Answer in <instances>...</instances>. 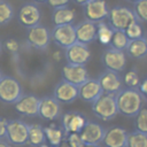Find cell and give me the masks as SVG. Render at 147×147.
<instances>
[{
    "mask_svg": "<svg viewBox=\"0 0 147 147\" xmlns=\"http://www.w3.org/2000/svg\"><path fill=\"white\" fill-rule=\"evenodd\" d=\"M116 105L118 114L126 117H134L144 106V99L138 88L123 87L116 95Z\"/></svg>",
    "mask_w": 147,
    "mask_h": 147,
    "instance_id": "1",
    "label": "cell"
},
{
    "mask_svg": "<svg viewBox=\"0 0 147 147\" xmlns=\"http://www.w3.org/2000/svg\"><path fill=\"white\" fill-rule=\"evenodd\" d=\"M93 115L102 121H110L118 114L115 95L102 93L93 103H91Z\"/></svg>",
    "mask_w": 147,
    "mask_h": 147,
    "instance_id": "2",
    "label": "cell"
},
{
    "mask_svg": "<svg viewBox=\"0 0 147 147\" xmlns=\"http://www.w3.org/2000/svg\"><path fill=\"white\" fill-rule=\"evenodd\" d=\"M137 18L132 8L126 6L117 5L109 9V14L107 17V23L113 28V30L124 31L131 23L136 22Z\"/></svg>",
    "mask_w": 147,
    "mask_h": 147,
    "instance_id": "3",
    "label": "cell"
},
{
    "mask_svg": "<svg viewBox=\"0 0 147 147\" xmlns=\"http://www.w3.org/2000/svg\"><path fill=\"white\" fill-rule=\"evenodd\" d=\"M24 94V90L21 83L11 77L6 76L0 80V101L6 105H15Z\"/></svg>",
    "mask_w": 147,
    "mask_h": 147,
    "instance_id": "4",
    "label": "cell"
},
{
    "mask_svg": "<svg viewBox=\"0 0 147 147\" xmlns=\"http://www.w3.org/2000/svg\"><path fill=\"white\" fill-rule=\"evenodd\" d=\"M29 125L22 119H8L6 140L13 146H24L29 140Z\"/></svg>",
    "mask_w": 147,
    "mask_h": 147,
    "instance_id": "5",
    "label": "cell"
},
{
    "mask_svg": "<svg viewBox=\"0 0 147 147\" xmlns=\"http://www.w3.org/2000/svg\"><path fill=\"white\" fill-rule=\"evenodd\" d=\"M25 41L28 46L37 51H46L51 44V31L45 25L38 24L33 28L28 29Z\"/></svg>",
    "mask_w": 147,
    "mask_h": 147,
    "instance_id": "6",
    "label": "cell"
},
{
    "mask_svg": "<svg viewBox=\"0 0 147 147\" xmlns=\"http://www.w3.org/2000/svg\"><path fill=\"white\" fill-rule=\"evenodd\" d=\"M101 63L107 70L119 74L124 71L126 67V54L123 51H118L108 46L101 54Z\"/></svg>",
    "mask_w": 147,
    "mask_h": 147,
    "instance_id": "7",
    "label": "cell"
},
{
    "mask_svg": "<svg viewBox=\"0 0 147 147\" xmlns=\"http://www.w3.org/2000/svg\"><path fill=\"white\" fill-rule=\"evenodd\" d=\"M51 40L60 48H68L76 41L75 25L64 24V25H54L51 31Z\"/></svg>",
    "mask_w": 147,
    "mask_h": 147,
    "instance_id": "8",
    "label": "cell"
},
{
    "mask_svg": "<svg viewBox=\"0 0 147 147\" xmlns=\"http://www.w3.org/2000/svg\"><path fill=\"white\" fill-rule=\"evenodd\" d=\"M64 57L68 64L85 65L91 60V51L88 45L75 41L71 46L64 49Z\"/></svg>",
    "mask_w": 147,
    "mask_h": 147,
    "instance_id": "9",
    "label": "cell"
},
{
    "mask_svg": "<svg viewBox=\"0 0 147 147\" xmlns=\"http://www.w3.org/2000/svg\"><path fill=\"white\" fill-rule=\"evenodd\" d=\"M40 20H41V11L38 5L34 2H25L23 6H21L17 13L18 23L26 30L40 24Z\"/></svg>",
    "mask_w": 147,
    "mask_h": 147,
    "instance_id": "10",
    "label": "cell"
},
{
    "mask_svg": "<svg viewBox=\"0 0 147 147\" xmlns=\"http://www.w3.org/2000/svg\"><path fill=\"white\" fill-rule=\"evenodd\" d=\"M83 14L85 20L96 24L107 20L109 7L105 0H91L88 3L83 6Z\"/></svg>",
    "mask_w": 147,
    "mask_h": 147,
    "instance_id": "11",
    "label": "cell"
},
{
    "mask_svg": "<svg viewBox=\"0 0 147 147\" xmlns=\"http://www.w3.org/2000/svg\"><path fill=\"white\" fill-rule=\"evenodd\" d=\"M101 90L106 94H113L116 95L122 88H123V78L118 72L111 71V70H103L99 77L96 78Z\"/></svg>",
    "mask_w": 147,
    "mask_h": 147,
    "instance_id": "12",
    "label": "cell"
},
{
    "mask_svg": "<svg viewBox=\"0 0 147 147\" xmlns=\"http://www.w3.org/2000/svg\"><path fill=\"white\" fill-rule=\"evenodd\" d=\"M38 116L45 121H55L62 116L61 103L53 96L46 95L39 99Z\"/></svg>",
    "mask_w": 147,
    "mask_h": 147,
    "instance_id": "13",
    "label": "cell"
},
{
    "mask_svg": "<svg viewBox=\"0 0 147 147\" xmlns=\"http://www.w3.org/2000/svg\"><path fill=\"white\" fill-rule=\"evenodd\" d=\"M86 122V117L79 111H68L61 116V125L65 137L69 133H79Z\"/></svg>",
    "mask_w": 147,
    "mask_h": 147,
    "instance_id": "14",
    "label": "cell"
},
{
    "mask_svg": "<svg viewBox=\"0 0 147 147\" xmlns=\"http://www.w3.org/2000/svg\"><path fill=\"white\" fill-rule=\"evenodd\" d=\"M106 127L102 126L101 124L93 122V121H87L82 131L79 132L80 138L84 144L88 145H100L102 144L103 137H105Z\"/></svg>",
    "mask_w": 147,
    "mask_h": 147,
    "instance_id": "15",
    "label": "cell"
},
{
    "mask_svg": "<svg viewBox=\"0 0 147 147\" xmlns=\"http://www.w3.org/2000/svg\"><path fill=\"white\" fill-rule=\"evenodd\" d=\"M61 76L63 80L77 87L90 78L88 71L85 65H75V64H68V63L62 67Z\"/></svg>",
    "mask_w": 147,
    "mask_h": 147,
    "instance_id": "16",
    "label": "cell"
},
{
    "mask_svg": "<svg viewBox=\"0 0 147 147\" xmlns=\"http://www.w3.org/2000/svg\"><path fill=\"white\" fill-rule=\"evenodd\" d=\"M60 103H72L78 98V87L61 79L53 88V95Z\"/></svg>",
    "mask_w": 147,
    "mask_h": 147,
    "instance_id": "17",
    "label": "cell"
},
{
    "mask_svg": "<svg viewBox=\"0 0 147 147\" xmlns=\"http://www.w3.org/2000/svg\"><path fill=\"white\" fill-rule=\"evenodd\" d=\"M39 99L34 94H26L24 93L23 96L14 105L15 110L26 117H36L38 116V107H39Z\"/></svg>",
    "mask_w": 147,
    "mask_h": 147,
    "instance_id": "18",
    "label": "cell"
},
{
    "mask_svg": "<svg viewBox=\"0 0 147 147\" xmlns=\"http://www.w3.org/2000/svg\"><path fill=\"white\" fill-rule=\"evenodd\" d=\"M102 93L101 86L95 78H88L78 86V98L87 103H93Z\"/></svg>",
    "mask_w": 147,
    "mask_h": 147,
    "instance_id": "19",
    "label": "cell"
},
{
    "mask_svg": "<svg viewBox=\"0 0 147 147\" xmlns=\"http://www.w3.org/2000/svg\"><path fill=\"white\" fill-rule=\"evenodd\" d=\"M127 131L122 126H109L106 129L102 144L105 147H125Z\"/></svg>",
    "mask_w": 147,
    "mask_h": 147,
    "instance_id": "20",
    "label": "cell"
},
{
    "mask_svg": "<svg viewBox=\"0 0 147 147\" xmlns=\"http://www.w3.org/2000/svg\"><path fill=\"white\" fill-rule=\"evenodd\" d=\"M76 41L90 45L96 40V24L84 20L75 25Z\"/></svg>",
    "mask_w": 147,
    "mask_h": 147,
    "instance_id": "21",
    "label": "cell"
},
{
    "mask_svg": "<svg viewBox=\"0 0 147 147\" xmlns=\"http://www.w3.org/2000/svg\"><path fill=\"white\" fill-rule=\"evenodd\" d=\"M75 18H76V11L71 9L69 6L55 8L52 10V22L54 25L74 24Z\"/></svg>",
    "mask_w": 147,
    "mask_h": 147,
    "instance_id": "22",
    "label": "cell"
},
{
    "mask_svg": "<svg viewBox=\"0 0 147 147\" xmlns=\"http://www.w3.org/2000/svg\"><path fill=\"white\" fill-rule=\"evenodd\" d=\"M125 54L129 55L132 59H136V60H139V59L145 57L147 55V47H146L144 37L142 38H139V39L130 40L129 44H127V46H126Z\"/></svg>",
    "mask_w": 147,
    "mask_h": 147,
    "instance_id": "23",
    "label": "cell"
},
{
    "mask_svg": "<svg viewBox=\"0 0 147 147\" xmlns=\"http://www.w3.org/2000/svg\"><path fill=\"white\" fill-rule=\"evenodd\" d=\"M46 142V137L44 132V127L40 124H30L29 125V140L32 147H40Z\"/></svg>",
    "mask_w": 147,
    "mask_h": 147,
    "instance_id": "24",
    "label": "cell"
},
{
    "mask_svg": "<svg viewBox=\"0 0 147 147\" xmlns=\"http://www.w3.org/2000/svg\"><path fill=\"white\" fill-rule=\"evenodd\" d=\"M44 132H45L46 140L53 147L59 146L65 139V136H64V132H63L62 127H57L55 125H51V126L44 127Z\"/></svg>",
    "mask_w": 147,
    "mask_h": 147,
    "instance_id": "25",
    "label": "cell"
},
{
    "mask_svg": "<svg viewBox=\"0 0 147 147\" xmlns=\"http://www.w3.org/2000/svg\"><path fill=\"white\" fill-rule=\"evenodd\" d=\"M113 34H114V30L106 21L96 23V40L101 45L109 46Z\"/></svg>",
    "mask_w": 147,
    "mask_h": 147,
    "instance_id": "26",
    "label": "cell"
},
{
    "mask_svg": "<svg viewBox=\"0 0 147 147\" xmlns=\"http://www.w3.org/2000/svg\"><path fill=\"white\" fill-rule=\"evenodd\" d=\"M125 147H147V134L136 130L127 132Z\"/></svg>",
    "mask_w": 147,
    "mask_h": 147,
    "instance_id": "27",
    "label": "cell"
},
{
    "mask_svg": "<svg viewBox=\"0 0 147 147\" xmlns=\"http://www.w3.org/2000/svg\"><path fill=\"white\" fill-rule=\"evenodd\" d=\"M15 16L14 7L6 0H0V26L7 25Z\"/></svg>",
    "mask_w": 147,
    "mask_h": 147,
    "instance_id": "28",
    "label": "cell"
},
{
    "mask_svg": "<svg viewBox=\"0 0 147 147\" xmlns=\"http://www.w3.org/2000/svg\"><path fill=\"white\" fill-rule=\"evenodd\" d=\"M129 41H130V39L126 37V34H125L124 31L114 30V34H113V37H111V40H110L109 46L113 47V48H115V49L125 52Z\"/></svg>",
    "mask_w": 147,
    "mask_h": 147,
    "instance_id": "29",
    "label": "cell"
},
{
    "mask_svg": "<svg viewBox=\"0 0 147 147\" xmlns=\"http://www.w3.org/2000/svg\"><path fill=\"white\" fill-rule=\"evenodd\" d=\"M122 78H123V84L130 88H138V86L141 82L140 76H139V71L136 67H133L129 71H126L124 74V77H122Z\"/></svg>",
    "mask_w": 147,
    "mask_h": 147,
    "instance_id": "30",
    "label": "cell"
},
{
    "mask_svg": "<svg viewBox=\"0 0 147 147\" xmlns=\"http://www.w3.org/2000/svg\"><path fill=\"white\" fill-rule=\"evenodd\" d=\"M134 130L147 134V108H141L139 113L133 117Z\"/></svg>",
    "mask_w": 147,
    "mask_h": 147,
    "instance_id": "31",
    "label": "cell"
},
{
    "mask_svg": "<svg viewBox=\"0 0 147 147\" xmlns=\"http://www.w3.org/2000/svg\"><path fill=\"white\" fill-rule=\"evenodd\" d=\"M132 10L138 22L147 23V0H139L133 3Z\"/></svg>",
    "mask_w": 147,
    "mask_h": 147,
    "instance_id": "32",
    "label": "cell"
},
{
    "mask_svg": "<svg viewBox=\"0 0 147 147\" xmlns=\"http://www.w3.org/2000/svg\"><path fill=\"white\" fill-rule=\"evenodd\" d=\"M126 37L130 39V40H134V39H139V38H142L144 37V31H142V28H141V23L136 21L133 23H131L125 30H124Z\"/></svg>",
    "mask_w": 147,
    "mask_h": 147,
    "instance_id": "33",
    "label": "cell"
},
{
    "mask_svg": "<svg viewBox=\"0 0 147 147\" xmlns=\"http://www.w3.org/2000/svg\"><path fill=\"white\" fill-rule=\"evenodd\" d=\"M65 140L71 147H82L84 145L79 133H69V134H67Z\"/></svg>",
    "mask_w": 147,
    "mask_h": 147,
    "instance_id": "34",
    "label": "cell"
},
{
    "mask_svg": "<svg viewBox=\"0 0 147 147\" xmlns=\"http://www.w3.org/2000/svg\"><path fill=\"white\" fill-rule=\"evenodd\" d=\"M5 47H6V49H7L8 52H10L11 54H15V53H17V51L20 49V44H18V41H17L16 39L9 38V39L6 40Z\"/></svg>",
    "mask_w": 147,
    "mask_h": 147,
    "instance_id": "35",
    "label": "cell"
},
{
    "mask_svg": "<svg viewBox=\"0 0 147 147\" xmlns=\"http://www.w3.org/2000/svg\"><path fill=\"white\" fill-rule=\"evenodd\" d=\"M70 1H71V0H47V3H48V6H49L52 9H55V8L69 6Z\"/></svg>",
    "mask_w": 147,
    "mask_h": 147,
    "instance_id": "36",
    "label": "cell"
},
{
    "mask_svg": "<svg viewBox=\"0 0 147 147\" xmlns=\"http://www.w3.org/2000/svg\"><path fill=\"white\" fill-rule=\"evenodd\" d=\"M138 91L140 92L144 101L147 102V78H145L142 82H140V84L138 86Z\"/></svg>",
    "mask_w": 147,
    "mask_h": 147,
    "instance_id": "37",
    "label": "cell"
},
{
    "mask_svg": "<svg viewBox=\"0 0 147 147\" xmlns=\"http://www.w3.org/2000/svg\"><path fill=\"white\" fill-rule=\"evenodd\" d=\"M7 118L0 117V139H6V129H7Z\"/></svg>",
    "mask_w": 147,
    "mask_h": 147,
    "instance_id": "38",
    "label": "cell"
},
{
    "mask_svg": "<svg viewBox=\"0 0 147 147\" xmlns=\"http://www.w3.org/2000/svg\"><path fill=\"white\" fill-rule=\"evenodd\" d=\"M0 147H14V146L9 144L6 139H0Z\"/></svg>",
    "mask_w": 147,
    "mask_h": 147,
    "instance_id": "39",
    "label": "cell"
},
{
    "mask_svg": "<svg viewBox=\"0 0 147 147\" xmlns=\"http://www.w3.org/2000/svg\"><path fill=\"white\" fill-rule=\"evenodd\" d=\"M72 1H74L75 3H77V5H79V6L83 7V6H85L86 3H88L91 0H72Z\"/></svg>",
    "mask_w": 147,
    "mask_h": 147,
    "instance_id": "40",
    "label": "cell"
},
{
    "mask_svg": "<svg viewBox=\"0 0 147 147\" xmlns=\"http://www.w3.org/2000/svg\"><path fill=\"white\" fill-rule=\"evenodd\" d=\"M56 147H71V146H70V145L67 142V140L64 139V140H63V141H62V142H61L59 146H56Z\"/></svg>",
    "mask_w": 147,
    "mask_h": 147,
    "instance_id": "41",
    "label": "cell"
},
{
    "mask_svg": "<svg viewBox=\"0 0 147 147\" xmlns=\"http://www.w3.org/2000/svg\"><path fill=\"white\" fill-rule=\"evenodd\" d=\"M32 2L37 5H44V3H47V0H32Z\"/></svg>",
    "mask_w": 147,
    "mask_h": 147,
    "instance_id": "42",
    "label": "cell"
},
{
    "mask_svg": "<svg viewBox=\"0 0 147 147\" xmlns=\"http://www.w3.org/2000/svg\"><path fill=\"white\" fill-rule=\"evenodd\" d=\"M82 147H101L100 145H88V144H84Z\"/></svg>",
    "mask_w": 147,
    "mask_h": 147,
    "instance_id": "43",
    "label": "cell"
},
{
    "mask_svg": "<svg viewBox=\"0 0 147 147\" xmlns=\"http://www.w3.org/2000/svg\"><path fill=\"white\" fill-rule=\"evenodd\" d=\"M144 40H145V44H146V47H147V33L144 34Z\"/></svg>",
    "mask_w": 147,
    "mask_h": 147,
    "instance_id": "44",
    "label": "cell"
},
{
    "mask_svg": "<svg viewBox=\"0 0 147 147\" xmlns=\"http://www.w3.org/2000/svg\"><path fill=\"white\" fill-rule=\"evenodd\" d=\"M125 1H127V2H131V3L133 5V3H136V2H137V1H139V0H125Z\"/></svg>",
    "mask_w": 147,
    "mask_h": 147,
    "instance_id": "45",
    "label": "cell"
},
{
    "mask_svg": "<svg viewBox=\"0 0 147 147\" xmlns=\"http://www.w3.org/2000/svg\"><path fill=\"white\" fill-rule=\"evenodd\" d=\"M40 147H53V146H51V145H46V144H42Z\"/></svg>",
    "mask_w": 147,
    "mask_h": 147,
    "instance_id": "46",
    "label": "cell"
},
{
    "mask_svg": "<svg viewBox=\"0 0 147 147\" xmlns=\"http://www.w3.org/2000/svg\"><path fill=\"white\" fill-rule=\"evenodd\" d=\"M1 52H2V42L0 40V55H1Z\"/></svg>",
    "mask_w": 147,
    "mask_h": 147,
    "instance_id": "47",
    "label": "cell"
},
{
    "mask_svg": "<svg viewBox=\"0 0 147 147\" xmlns=\"http://www.w3.org/2000/svg\"><path fill=\"white\" fill-rule=\"evenodd\" d=\"M3 77V74H2V70L0 69V80H1V78Z\"/></svg>",
    "mask_w": 147,
    "mask_h": 147,
    "instance_id": "48",
    "label": "cell"
}]
</instances>
